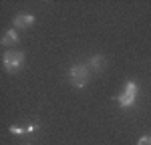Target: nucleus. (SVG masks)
<instances>
[{"instance_id": "nucleus-1", "label": "nucleus", "mask_w": 151, "mask_h": 145, "mask_svg": "<svg viewBox=\"0 0 151 145\" xmlns=\"http://www.w3.org/2000/svg\"><path fill=\"white\" fill-rule=\"evenodd\" d=\"M137 93H139V87H137V83L127 81V83H125V87H123V91L117 95V103H119L123 109L133 107V105H135V99H137Z\"/></svg>"}, {"instance_id": "nucleus-2", "label": "nucleus", "mask_w": 151, "mask_h": 145, "mask_svg": "<svg viewBox=\"0 0 151 145\" xmlns=\"http://www.w3.org/2000/svg\"><path fill=\"white\" fill-rule=\"evenodd\" d=\"M89 77H91V71L87 65H75L69 71V81L73 87H85L89 83Z\"/></svg>"}, {"instance_id": "nucleus-3", "label": "nucleus", "mask_w": 151, "mask_h": 145, "mask_svg": "<svg viewBox=\"0 0 151 145\" xmlns=\"http://www.w3.org/2000/svg\"><path fill=\"white\" fill-rule=\"evenodd\" d=\"M2 62H4V69L8 72H16L18 69H22V65H24V52H20V50H6L2 55Z\"/></svg>"}, {"instance_id": "nucleus-4", "label": "nucleus", "mask_w": 151, "mask_h": 145, "mask_svg": "<svg viewBox=\"0 0 151 145\" xmlns=\"http://www.w3.org/2000/svg\"><path fill=\"white\" fill-rule=\"evenodd\" d=\"M12 22H14L16 28H30L35 24V16L32 14H18V16H14Z\"/></svg>"}, {"instance_id": "nucleus-5", "label": "nucleus", "mask_w": 151, "mask_h": 145, "mask_svg": "<svg viewBox=\"0 0 151 145\" xmlns=\"http://www.w3.org/2000/svg\"><path fill=\"white\" fill-rule=\"evenodd\" d=\"M89 71H97V72H103L105 71V59L101 57V55H95V57H91V60H89Z\"/></svg>"}, {"instance_id": "nucleus-6", "label": "nucleus", "mask_w": 151, "mask_h": 145, "mask_svg": "<svg viewBox=\"0 0 151 145\" xmlns=\"http://www.w3.org/2000/svg\"><path fill=\"white\" fill-rule=\"evenodd\" d=\"M16 40H18L16 28H10V30H6V32H4V36H2V45H4V47H10V45H14Z\"/></svg>"}, {"instance_id": "nucleus-7", "label": "nucleus", "mask_w": 151, "mask_h": 145, "mask_svg": "<svg viewBox=\"0 0 151 145\" xmlns=\"http://www.w3.org/2000/svg\"><path fill=\"white\" fill-rule=\"evenodd\" d=\"M137 145H151V135L147 133V135H143V137H139V141H137Z\"/></svg>"}, {"instance_id": "nucleus-8", "label": "nucleus", "mask_w": 151, "mask_h": 145, "mask_svg": "<svg viewBox=\"0 0 151 145\" xmlns=\"http://www.w3.org/2000/svg\"><path fill=\"white\" fill-rule=\"evenodd\" d=\"M10 133H14V135H22V133H26V131H24V127H18V125H12V127H10Z\"/></svg>"}]
</instances>
